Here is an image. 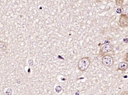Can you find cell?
Returning a JSON list of instances; mask_svg holds the SVG:
<instances>
[{
    "instance_id": "obj_1",
    "label": "cell",
    "mask_w": 128,
    "mask_h": 95,
    "mask_svg": "<svg viewBox=\"0 0 128 95\" xmlns=\"http://www.w3.org/2000/svg\"><path fill=\"white\" fill-rule=\"evenodd\" d=\"M90 63V61L88 57H84L80 59L78 63V67L80 71L86 70Z\"/></svg>"
},
{
    "instance_id": "obj_2",
    "label": "cell",
    "mask_w": 128,
    "mask_h": 95,
    "mask_svg": "<svg viewBox=\"0 0 128 95\" xmlns=\"http://www.w3.org/2000/svg\"><path fill=\"white\" fill-rule=\"evenodd\" d=\"M102 63L107 67H110L114 63L113 58L110 55H104L102 58Z\"/></svg>"
},
{
    "instance_id": "obj_3",
    "label": "cell",
    "mask_w": 128,
    "mask_h": 95,
    "mask_svg": "<svg viewBox=\"0 0 128 95\" xmlns=\"http://www.w3.org/2000/svg\"><path fill=\"white\" fill-rule=\"evenodd\" d=\"M119 24L120 27L125 28L128 26V16L127 15L122 14L119 19Z\"/></svg>"
},
{
    "instance_id": "obj_4",
    "label": "cell",
    "mask_w": 128,
    "mask_h": 95,
    "mask_svg": "<svg viewBox=\"0 0 128 95\" xmlns=\"http://www.w3.org/2000/svg\"><path fill=\"white\" fill-rule=\"evenodd\" d=\"M113 50V46L110 44H105L101 48V52L102 53H107Z\"/></svg>"
},
{
    "instance_id": "obj_5",
    "label": "cell",
    "mask_w": 128,
    "mask_h": 95,
    "mask_svg": "<svg viewBox=\"0 0 128 95\" xmlns=\"http://www.w3.org/2000/svg\"><path fill=\"white\" fill-rule=\"evenodd\" d=\"M118 70L122 71H125L128 69V64L125 62H122L118 64Z\"/></svg>"
},
{
    "instance_id": "obj_6",
    "label": "cell",
    "mask_w": 128,
    "mask_h": 95,
    "mask_svg": "<svg viewBox=\"0 0 128 95\" xmlns=\"http://www.w3.org/2000/svg\"><path fill=\"white\" fill-rule=\"evenodd\" d=\"M122 14L124 15H128V4L123 5L120 8Z\"/></svg>"
},
{
    "instance_id": "obj_7",
    "label": "cell",
    "mask_w": 128,
    "mask_h": 95,
    "mask_svg": "<svg viewBox=\"0 0 128 95\" xmlns=\"http://www.w3.org/2000/svg\"><path fill=\"white\" fill-rule=\"evenodd\" d=\"M12 93V90L11 89L8 88L6 90V94L7 95H11Z\"/></svg>"
},
{
    "instance_id": "obj_8",
    "label": "cell",
    "mask_w": 128,
    "mask_h": 95,
    "mask_svg": "<svg viewBox=\"0 0 128 95\" xmlns=\"http://www.w3.org/2000/svg\"><path fill=\"white\" fill-rule=\"evenodd\" d=\"M117 1H118V3H116V4L118 5V6H122V4H123V2H124V1L123 0H116Z\"/></svg>"
}]
</instances>
